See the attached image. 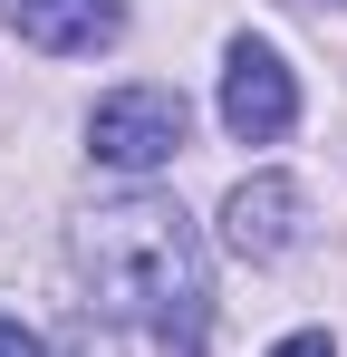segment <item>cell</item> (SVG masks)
I'll use <instances>...</instances> for the list:
<instances>
[{"label": "cell", "instance_id": "1", "mask_svg": "<svg viewBox=\"0 0 347 357\" xmlns=\"http://www.w3.org/2000/svg\"><path fill=\"white\" fill-rule=\"evenodd\" d=\"M77 271H87V309L116 328H145L155 357H203L213 338V261L203 232L174 193H125L77 222Z\"/></svg>", "mask_w": 347, "mask_h": 357}, {"label": "cell", "instance_id": "2", "mask_svg": "<svg viewBox=\"0 0 347 357\" xmlns=\"http://www.w3.org/2000/svg\"><path fill=\"white\" fill-rule=\"evenodd\" d=\"M183 135H193L183 87H116V97H97V116H87V155L116 165V174H155V165L183 155Z\"/></svg>", "mask_w": 347, "mask_h": 357}, {"label": "cell", "instance_id": "3", "mask_svg": "<svg viewBox=\"0 0 347 357\" xmlns=\"http://www.w3.org/2000/svg\"><path fill=\"white\" fill-rule=\"evenodd\" d=\"M222 126L241 145H280L289 126H299V77H289V59L270 39H251V29L222 49Z\"/></svg>", "mask_w": 347, "mask_h": 357}, {"label": "cell", "instance_id": "4", "mask_svg": "<svg viewBox=\"0 0 347 357\" xmlns=\"http://www.w3.org/2000/svg\"><path fill=\"white\" fill-rule=\"evenodd\" d=\"M299 232H309V193L289 174H251V183H231V203H222V241L241 251V261H289L299 251Z\"/></svg>", "mask_w": 347, "mask_h": 357}, {"label": "cell", "instance_id": "5", "mask_svg": "<svg viewBox=\"0 0 347 357\" xmlns=\"http://www.w3.org/2000/svg\"><path fill=\"white\" fill-rule=\"evenodd\" d=\"M0 20L49 59H97L125 39V0H0Z\"/></svg>", "mask_w": 347, "mask_h": 357}, {"label": "cell", "instance_id": "6", "mask_svg": "<svg viewBox=\"0 0 347 357\" xmlns=\"http://www.w3.org/2000/svg\"><path fill=\"white\" fill-rule=\"evenodd\" d=\"M270 357H338V348H328L318 328H299V338H280V348H270Z\"/></svg>", "mask_w": 347, "mask_h": 357}, {"label": "cell", "instance_id": "7", "mask_svg": "<svg viewBox=\"0 0 347 357\" xmlns=\"http://www.w3.org/2000/svg\"><path fill=\"white\" fill-rule=\"evenodd\" d=\"M0 357H39V338H29L20 319H0Z\"/></svg>", "mask_w": 347, "mask_h": 357}]
</instances>
